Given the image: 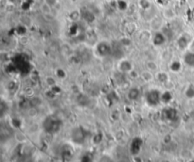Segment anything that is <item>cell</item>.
I'll return each mask as SVG.
<instances>
[{"label": "cell", "mask_w": 194, "mask_h": 162, "mask_svg": "<svg viewBox=\"0 0 194 162\" xmlns=\"http://www.w3.org/2000/svg\"><path fill=\"white\" fill-rule=\"evenodd\" d=\"M117 69L120 73H123V74H130V73L134 70V65L133 63L126 59L120 60L117 63Z\"/></svg>", "instance_id": "6da1fadb"}, {"label": "cell", "mask_w": 194, "mask_h": 162, "mask_svg": "<svg viewBox=\"0 0 194 162\" xmlns=\"http://www.w3.org/2000/svg\"><path fill=\"white\" fill-rule=\"evenodd\" d=\"M97 52L99 53L100 56L104 57L107 56L110 52V46L107 43H100L97 46Z\"/></svg>", "instance_id": "7a4b0ae2"}, {"label": "cell", "mask_w": 194, "mask_h": 162, "mask_svg": "<svg viewBox=\"0 0 194 162\" xmlns=\"http://www.w3.org/2000/svg\"><path fill=\"white\" fill-rule=\"evenodd\" d=\"M166 40H167V37L163 33H159V32H157V33L153 36L152 42L155 44V45H162L166 42Z\"/></svg>", "instance_id": "3957f363"}, {"label": "cell", "mask_w": 194, "mask_h": 162, "mask_svg": "<svg viewBox=\"0 0 194 162\" xmlns=\"http://www.w3.org/2000/svg\"><path fill=\"white\" fill-rule=\"evenodd\" d=\"M184 62L187 64L188 66L194 67V53L192 52H187L184 56Z\"/></svg>", "instance_id": "277c9868"}, {"label": "cell", "mask_w": 194, "mask_h": 162, "mask_svg": "<svg viewBox=\"0 0 194 162\" xmlns=\"http://www.w3.org/2000/svg\"><path fill=\"white\" fill-rule=\"evenodd\" d=\"M140 77H141V79L144 81V82L149 83L153 79V74H152V72H151L149 70H146V71H143L141 73Z\"/></svg>", "instance_id": "5b68a950"}, {"label": "cell", "mask_w": 194, "mask_h": 162, "mask_svg": "<svg viewBox=\"0 0 194 162\" xmlns=\"http://www.w3.org/2000/svg\"><path fill=\"white\" fill-rule=\"evenodd\" d=\"M155 78L161 83H168V74H167V73H165V72H163V71L157 72L156 75H155Z\"/></svg>", "instance_id": "8992f818"}, {"label": "cell", "mask_w": 194, "mask_h": 162, "mask_svg": "<svg viewBox=\"0 0 194 162\" xmlns=\"http://www.w3.org/2000/svg\"><path fill=\"white\" fill-rule=\"evenodd\" d=\"M185 96L189 100L194 99V85H189L185 91Z\"/></svg>", "instance_id": "52a82bcc"}, {"label": "cell", "mask_w": 194, "mask_h": 162, "mask_svg": "<svg viewBox=\"0 0 194 162\" xmlns=\"http://www.w3.org/2000/svg\"><path fill=\"white\" fill-rule=\"evenodd\" d=\"M40 10H41L42 13H43L45 16L50 15L51 12H52V8H51L49 5H47L46 3H45V2L41 5V7H40Z\"/></svg>", "instance_id": "ba28073f"}, {"label": "cell", "mask_w": 194, "mask_h": 162, "mask_svg": "<svg viewBox=\"0 0 194 162\" xmlns=\"http://www.w3.org/2000/svg\"><path fill=\"white\" fill-rule=\"evenodd\" d=\"M169 69H171L173 73H178L181 71L182 69V64L180 61L178 60H174L172 64H171V66H169Z\"/></svg>", "instance_id": "9c48e42d"}, {"label": "cell", "mask_w": 194, "mask_h": 162, "mask_svg": "<svg viewBox=\"0 0 194 162\" xmlns=\"http://www.w3.org/2000/svg\"><path fill=\"white\" fill-rule=\"evenodd\" d=\"M128 96H129V98H130L131 100H136L137 98H138V96H139V91H138V89H137V88L131 89V90L129 91Z\"/></svg>", "instance_id": "30bf717a"}, {"label": "cell", "mask_w": 194, "mask_h": 162, "mask_svg": "<svg viewBox=\"0 0 194 162\" xmlns=\"http://www.w3.org/2000/svg\"><path fill=\"white\" fill-rule=\"evenodd\" d=\"M177 44H178V46L181 48V49H185V48L187 47L188 44H189V40L185 36H181L178 39V40H177Z\"/></svg>", "instance_id": "8fae6325"}, {"label": "cell", "mask_w": 194, "mask_h": 162, "mask_svg": "<svg viewBox=\"0 0 194 162\" xmlns=\"http://www.w3.org/2000/svg\"><path fill=\"white\" fill-rule=\"evenodd\" d=\"M138 5H139V7L141 8V9L144 10V11H147V10L151 9V2L149 1V0H139Z\"/></svg>", "instance_id": "7c38bea8"}, {"label": "cell", "mask_w": 194, "mask_h": 162, "mask_svg": "<svg viewBox=\"0 0 194 162\" xmlns=\"http://www.w3.org/2000/svg\"><path fill=\"white\" fill-rule=\"evenodd\" d=\"M146 67H147V70L151 71V72H155V71H157L158 69V66L157 64L153 61V60H149L147 63H146Z\"/></svg>", "instance_id": "4fadbf2b"}, {"label": "cell", "mask_w": 194, "mask_h": 162, "mask_svg": "<svg viewBox=\"0 0 194 162\" xmlns=\"http://www.w3.org/2000/svg\"><path fill=\"white\" fill-rule=\"evenodd\" d=\"M163 13H164L165 18L168 19V20H172L175 17V13L172 9H166Z\"/></svg>", "instance_id": "5bb4252c"}, {"label": "cell", "mask_w": 194, "mask_h": 162, "mask_svg": "<svg viewBox=\"0 0 194 162\" xmlns=\"http://www.w3.org/2000/svg\"><path fill=\"white\" fill-rule=\"evenodd\" d=\"M80 13L79 11H73L69 13V19L73 22L78 21L80 19Z\"/></svg>", "instance_id": "9a60e30c"}, {"label": "cell", "mask_w": 194, "mask_h": 162, "mask_svg": "<svg viewBox=\"0 0 194 162\" xmlns=\"http://www.w3.org/2000/svg\"><path fill=\"white\" fill-rule=\"evenodd\" d=\"M46 82L48 86H50V87H53L56 85V80L53 78V76H47L46 78Z\"/></svg>", "instance_id": "2e32d148"}, {"label": "cell", "mask_w": 194, "mask_h": 162, "mask_svg": "<svg viewBox=\"0 0 194 162\" xmlns=\"http://www.w3.org/2000/svg\"><path fill=\"white\" fill-rule=\"evenodd\" d=\"M44 2L46 3L47 5H49L51 8H54L58 3V0H44Z\"/></svg>", "instance_id": "e0dca14e"}, {"label": "cell", "mask_w": 194, "mask_h": 162, "mask_svg": "<svg viewBox=\"0 0 194 162\" xmlns=\"http://www.w3.org/2000/svg\"><path fill=\"white\" fill-rule=\"evenodd\" d=\"M66 73H64V71L62 70V69H61V70L59 69V70L57 71V76H58L59 77H61V78L66 77Z\"/></svg>", "instance_id": "ac0fdd59"}, {"label": "cell", "mask_w": 194, "mask_h": 162, "mask_svg": "<svg viewBox=\"0 0 194 162\" xmlns=\"http://www.w3.org/2000/svg\"><path fill=\"white\" fill-rule=\"evenodd\" d=\"M192 154H193V156H194V149L192 150Z\"/></svg>", "instance_id": "d6986e66"}]
</instances>
